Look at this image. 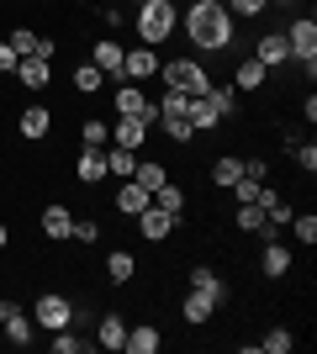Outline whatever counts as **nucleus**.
Instances as JSON below:
<instances>
[{"label":"nucleus","instance_id":"15","mask_svg":"<svg viewBox=\"0 0 317 354\" xmlns=\"http://www.w3.org/2000/svg\"><path fill=\"white\" fill-rule=\"evenodd\" d=\"M143 138H148V122H137V117H117V127H111V143L117 148H143Z\"/></svg>","mask_w":317,"mask_h":354},{"label":"nucleus","instance_id":"42","mask_svg":"<svg viewBox=\"0 0 317 354\" xmlns=\"http://www.w3.org/2000/svg\"><path fill=\"white\" fill-rule=\"evenodd\" d=\"M0 74H16V48L0 43Z\"/></svg>","mask_w":317,"mask_h":354},{"label":"nucleus","instance_id":"17","mask_svg":"<svg viewBox=\"0 0 317 354\" xmlns=\"http://www.w3.org/2000/svg\"><path fill=\"white\" fill-rule=\"evenodd\" d=\"M75 180H79V185H101V180H106V153H101V148H85V153H79Z\"/></svg>","mask_w":317,"mask_h":354},{"label":"nucleus","instance_id":"39","mask_svg":"<svg viewBox=\"0 0 317 354\" xmlns=\"http://www.w3.org/2000/svg\"><path fill=\"white\" fill-rule=\"evenodd\" d=\"M164 133L175 138V143H191V138H196V127H191V122H164Z\"/></svg>","mask_w":317,"mask_h":354},{"label":"nucleus","instance_id":"35","mask_svg":"<svg viewBox=\"0 0 317 354\" xmlns=\"http://www.w3.org/2000/svg\"><path fill=\"white\" fill-rule=\"evenodd\" d=\"M85 349H90V344H85V339H75L69 328H59V333H53V354H85Z\"/></svg>","mask_w":317,"mask_h":354},{"label":"nucleus","instance_id":"1","mask_svg":"<svg viewBox=\"0 0 317 354\" xmlns=\"http://www.w3.org/2000/svg\"><path fill=\"white\" fill-rule=\"evenodd\" d=\"M185 37L201 48V53H227L233 48V16H227L222 0H196L185 11Z\"/></svg>","mask_w":317,"mask_h":354},{"label":"nucleus","instance_id":"8","mask_svg":"<svg viewBox=\"0 0 317 354\" xmlns=\"http://www.w3.org/2000/svg\"><path fill=\"white\" fill-rule=\"evenodd\" d=\"M133 222H137V233L148 238V243H164V238L175 233V217H169L164 207H143V212H137Z\"/></svg>","mask_w":317,"mask_h":354},{"label":"nucleus","instance_id":"41","mask_svg":"<svg viewBox=\"0 0 317 354\" xmlns=\"http://www.w3.org/2000/svg\"><path fill=\"white\" fill-rule=\"evenodd\" d=\"M296 164H302L307 175H312V169H317V148H312V143H307V148H296Z\"/></svg>","mask_w":317,"mask_h":354},{"label":"nucleus","instance_id":"2","mask_svg":"<svg viewBox=\"0 0 317 354\" xmlns=\"http://www.w3.org/2000/svg\"><path fill=\"white\" fill-rule=\"evenodd\" d=\"M175 32V0H143L137 6V43L153 48Z\"/></svg>","mask_w":317,"mask_h":354},{"label":"nucleus","instance_id":"30","mask_svg":"<svg viewBox=\"0 0 317 354\" xmlns=\"http://www.w3.org/2000/svg\"><path fill=\"white\" fill-rule=\"evenodd\" d=\"M101 85H106V74L95 69V64H79L75 69V90L79 95H101Z\"/></svg>","mask_w":317,"mask_h":354},{"label":"nucleus","instance_id":"10","mask_svg":"<svg viewBox=\"0 0 317 354\" xmlns=\"http://www.w3.org/2000/svg\"><path fill=\"white\" fill-rule=\"evenodd\" d=\"M148 74H159V53L153 48L137 43L133 53H122V80H148Z\"/></svg>","mask_w":317,"mask_h":354},{"label":"nucleus","instance_id":"25","mask_svg":"<svg viewBox=\"0 0 317 354\" xmlns=\"http://www.w3.org/2000/svg\"><path fill=\"white\" fill-rule=\"evenodd\" d=\"M265 74H270V69H265L259 59H243L238 74H233V85H238V90H265Z\"/></svg>","mask_w":317,"mask_h":354},{"label":"nucleus","instance_id":"37","mask_svg":"<svg viewBox=\"0 0 317 354\" xmlns=\"http://www.w3.org/2000/svg\"><path fill=\"white\" fill-rule=\"evenodd\" d=\"M291 227H296V238H302V243H317V217H312V212L291 217Z\"/></svg>","mask_w":317,"mask_h":354},{"label":"nucleus","instance_id":"45","mask_svg":"<svg viewBox=\"0 0 317 354\" xmlns=\"http://www.w3.org/2000/svg\"><path fill=\"white\" fill-rule=\"evenodd\" d=\"M191 6H196V0H191Z\"/></svg>","mask_w":317,"mask_h":354},{"label":"nucleus","instance_id":"16","mask_svg":"<svg viewBox=\"0 0 317 354\" xmlns=\"http://www.w3.org/2000/svg\"><path fill=\"white\" fill-rule=\"evenodd\" d=\"M254 59L265 64V69L286 64V59H291V48H286V32H265V37H259V48H254Z\"/></svg>","mask_w":317,"mask_h":354},{"label":"nucleus","instance_id":"34","mask_svg":"<svg viewBox=\"0 0 317 354\" xmlns=\"http://www.w3.org/2000/svg\"><path fill=\"white\" fill-rule=\"evenodd\" d=\"M291 328H270V333H265V344H259V349H270V354H291Z\"/></svg>","mask_w":317,"mask_h":354},{"label":"nucleus","instance_id":"5","mask_svg":"<svg viewBox=\"0 0 317 354\" xmlns=\"http://www.w3.org/2000/svg\"><path fill=\"white\" fill-rule=\"evenodd\" d=\"M111 106H117V117H137V122H153L159 117V106L137 90V80L133 85H117V95H111Z\"/></svg>","mask_w":317,"mask_h":354},{"label":"nucleus","instance_id":"9","mask_svg":"<svg viewBox=\"0 0 317 354\" xmlns=\"http://www.w3.org/2000/svg\"><path fill=\"white\" fill-rule=\"evenodd\" d=\"M16 133L27 138V143H43V138L53 133V111H48V106H27V111L16 117Z\"/></svg>","mask_w":317,"mask_h":354},{"label":"nucleus","instance_id":"3","mask_svg":"<svg viewBox=\"0 0 317 354\" xmlns=\"http://www.w3.org/2000/svg\"><path fill=\"white\" fill-rule=\"evenodd\" d=\"M159 74H164V90H180V95H206V85H211V74L196 59H169V64H159Z\"/></svg>","mask_w":317,"mask_h":354},{"label":"nucleus","instance_id":"23","mask_svg":"<svg viewBox=\"0 0 317 354\" xmlns=\"http://www.w3.org/2000/svg\"><path fill=\"white\" fill-rule=\"evenodd\" d=\"M185 122H191V127L201 133V127H217L222 117H217V106H211L206 95H191V106H185Z\"/></svg>","mask_w":317,"mask_h":354},{"label":"nucleus","instance_id":"31","mask_svg":"<svg viewBox=\"0 0 317 354\" xmlns=\"http://www.w3.org/2000/svg\"><path fill=\"white\" fill-rule=\"evenodd\" d=\"M79 143H85V148H106V143H111V127H106L101 117L79 122Z\"/></svg>","mask_w":317,"mask_h":354},{"label":"nucleus","instance_id":"12","mask_svg":"<svg viewBox=\"0 0 317 354\" xmlns=\"http://www.w3.org/2000/svg\"><path fill=\"white\" fill-rule=\"evenodd\" d=\"M191 291L211 296L217 307H222V301H227V281H222V275H217V270H211V265H196V270H191Z\"/></svg>","mask_w":317,"mask_h":354},{"label":"nucleus","instance_id":"14","mask_svg":"<svg viewBox=\"0 0 317 354\" xmlns=\"http://www.w3.org/2000/svg\"><path fill=\"white\" fill-rule=\"evenodd\" d=\"M143 207H153V191H143L137 180H122V191H117V212H122V217H137Z\"/></svg>","mask_w":317,"mask_h":354},{"label":"nucleus","instance_id":"43","mask_svg":"<svg viewBox=\"0 0 317 354\" xmlns=\"http://www.w3.org/2000/svg\"><path fill=\"white\" fill-rule=\"evenodd\" d=\"M6 243H11V233H6V222H0V249H6Z\"/></svg>","mask_w":317,"mask_h":354},{"label":"nucleus","instance_id":"38","mask_svg":"<svg viewBox=\"0 0 317 354\" xmlns=\"http://www.w3.org/2000/svg\"><path fill=\"white\" fill-rule=\"evenodd\" d=\"M270 0H227V16H259Z\"/></svg>","mask_w":317,"mask_h":354},{"label":"nucleus","instance_id":"19","mask_svg":"<svg viewBox=\"0 0 317 354\" xmlns=\"http://www.w3.org/2000/svg\"><path fill=\"white\" fill-rule=\"evenodd\" d=\"M259 270H265V281H280L291 270V249L286 243H265V259H259Z\"/></svg>","mask_w":317,"mask_h":354},{"label":"nucleus","instance_id":"6","mask_svg":"<svg viewBox=\"0 0 317 354\" xmlns=\"http://www.w3.org/2000/svg\"><path fill=\"white\" fill-rule=\"evenodd\" d=\"M286 48H291V59H302V64H307V74H312V59H317V21H312V16L291 21Z\"/></svg>","mask_w":317,"mask_h":354},{"label":"nucleus","instance_id":"24","mask_svg":"<svg viewBox=\"0 0 317 354\" xmlns=\"http://www.w3.org/2000/svg\"><path fill=\"white\" fill-rule=\"evenodd\" d=\"M95 69L106 80H122V43H95Z\"/></svg>","mask_w":317,"mask_h":354},{"label":"nucleus","instance_id":"44","mask_svg":"<svg viewBox=\"0 0 317 354\" xmlns=\"http://www.w3.org/2000/svg\"><path fill=\"white\" fill-rule=\"evenodd\" d=\"M133 6H143V0H133Z\"/></svg>","mask_w":317,"mask_h":354},{"label":"nucleus","instance_id":"33","mask_svg":"<svg viewBox=\"0 0 317 354\" xmlns=\"http://www.w3.org/2000/svg\"><path fill=\"white\" fill-rule=\"evenodd\" d=\"M133 180L143 185V191H159L169 175H164V164H153V159H148V164H137V169H133Z\"/></svg>","mask_w":317,"mask_h":354},{"label":"nucleus","instance_id":"36","mask_svg":"<svg viewBox=\"0 0 317 354\" xmlns=\"http://www.w3.org/2000/svg\"><path fill=\"white\" fill-rule=\"evenodd\" d=\"M69 238H75V243H95V238H101V222H85V217H75Z\"/></svg>","mask_w":317,"mask_h":354},{"label":"nucleus","instance_id":"32","mask_svg":"<svg viewBox=\"0 0 317 354\" xmlns=\"http://www.w3.org/2000/svg\"><path fill=\"white\" fill-rule=\"evenodd\" d=\"M185 106H191V95H180V90H164L159 117H164V122H185Z\"/></svg>","mask_w":317,"mask_h":354},{"label":"nucleus","instance_id":"40","mask_svg":"<svg viewBox=\"0 0 317 354\" xmlns=\"http://www.w3.org/2000/svg\"><path fill=\"white\" fill-rule=\"evenodd\" d=\"M243 175H254V180H270V159H243Z\"/></svg>","mask_w":317,"mask_h":354},{"label":"nucleus","instance_id":"7","mask_svg":"<svg viewBox=\"0 0 317 354\" xmlns=\"http://www.w3.org/2000/svg\"><path fill=\"white\" fill-rule=\"evenodd\" d=\"M0 328H6V339H11L16 349H27V344H32V317L16 307V301H6V296H0Z\"/></svg>","mask_w":317,"mask_h":354},{"label":"nucleus","instance_id":"28","mask_svg":"<svg viewBox=\"0 0 317 354\" xmlns=\"http://www.w3.org/2000/svg\"><path fill=\"white\" fill-rule=\"evenodd\" d=\"M233 222H238L243 233H270V217H265V207H254V201H243Z\"/></svg>","mask_w":317,"mask_h":354},{"label":"nucleus","instance_id":"13","mask_svg":"<svg viewBox=\"0 0 317 354\" xmlns=\"http://www.w3.org/2000/svg\"><path fill=\"white\" fill-rule=\"evenodd\" d=\"M133 275H137V254L133 249H111L106 254V281L111 286H127Z\"/></svg>","mask_w":317,"mask_h":354},{"label":"nucleus","instance_id":"22","mask_svg":"<svg viewBox=\"0 0 317 354\" xmlns=\"http://www.w3.org/2000/svg\"><path fill=\"white\" fill-rule=\"evenodd\" d=\"M211 312H217V301H211V296H201V291H191V296L180 301V317H185L191 328H201V323L211 317Z\"/></svg>","mask_w":317,"mask_h":354},{"label":"nucleus","instance_id":"26","mask_svg":"<svg viewBox=\"0 0 317 354\" xmlns=\"http://www.w3.org/2000/svg\"><path fill=\"white\" fill-rule=\"evenodd\" d=\"M133 169H137V153H133V148H117V143H111V153H106V175L133 180Z\"/></svg>","mask_w":317,"mask_h":354},{"label":"nucleus","instance_id":"27","mask_svg":"<svg viewBox=\"0 0 317 354\" xmlns=\"http://www.w3.org/2000/svg\"><path fill=\"white\" fill-rule=\"evenodd\" d=\"M153 207H164L169 217L180 222V212H185V191H180V185H169V180H164V185L153 191Z\"/></svg>","mask_w":317,"mask_h":354},{"label":"nucleus","instance_id":"11","mask_svg":"<svg viewBox=\"0 0 317 354\" xmlns=\"http://www.w3.org/2000/svg\"><path fill=\"white\" fill-rule=\"evenodd\" d=\"M16 80H21L27 90H48V80H53V64L37 59V53H32V59H16Z\"/></svg>","mask_w":317,"mask_h":354},{"label":"nucleus","instance_id":"18","mask_svg":"<svg viewBox=\"0 0 317 354\" xmlns=\"http://www.w3.org/2000/svg\"><path fill=\"white\" fill-rule=\"evenodd\" d=\"M159 344H164L159 328H153V323H137V328H127V344H122V349H127V354H153Z\"/></svg>","mask_w":317,"mask_h":354},{"label":"nucleus","instance_id":"4","mask_svg":"<svg viewBox=\"0 0 317 354\" xmlns=\"http://www.w3.org/2000/svg\"><path fill=\"white\" fill-rule=\"evenodd\" d=\"M32 323L48 328V333H59V328L75 323V301L59 296V291H43V296H37V307H32Z\"/></svg>","mask_w":317,"mask_h":354},{"label":"nucleus","instance_id":"21","mask_svg":"<svg viewBox=\"0 0 317 354\" xmlns=\"http://www.w3.org/2000/svg\"><path fill=\"white\" fill-rule=\"evenodd\" d=\"M69 227H75V212H69V207H59V201H53V207L43 212V233L53 238V243H59V238H69Z\"/></svg>","mask_w":317,"mask_h":354},{"label":"nucleus","instance_id":"29","mask_svg":"<svg viewBox=\"0 0 317 354\" xmlns=\"http://www.w3.org/2000/svg\"><path fill=\"white\" fill-rule=\"evenodd\" d=\"M238 175H243V159H233V153H222V159L211 164V185H222V191H227Z\"/></svg>","mask_w":317,"mask_h":354},{"label":"nucleus","instance_id":"20","mask_svg":"<svg viewBox=\"0 0 317 354\" xmlns=\"http://www.w3.org/2000/svg\"><path fill=\"white\" fill-rule=\"evenodd\" d=\"M95 344H101V349H122V344H127V323H122L117 312H106V317H101V328H95Z\"/></svg>","mask_w":317,"mask_h":354}]
</instances>
